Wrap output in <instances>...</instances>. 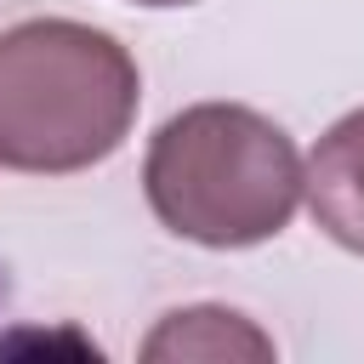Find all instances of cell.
Segmentation results:
<instances>
[{
    "label": "cell",
    "mask_w": 364,
    "mask_h": 364,
    "mask_svg": "<svg viewBox=\"0 0 364 364\" xmlns=\"http://www.w3.org/2000/svg\"><path fill=\"white\" fill-rule=\"evenodd\" d=\"M136 57L91 23L28 17L0 34V165L34 176L91 171L131 136Z\"/></svg>",
    "instance_id": "obj_1"
},
{
    "label": "cell",
    "mask_w": 364,
    "mask_h": 364,
    "mask_svg": "<svg viewBox=\"0 0 364 364\" xmlns=\"http://www.w3.org/2000/svg\"><path fill=\"white\" fill-rule=\"evenodd\" d=\"M142 193L176 239L250 250L290 228L301 205V154L284 125L245 102H193L154 131Z\"/></svg>",
    "instance_id": "obj_2"
},
{
    "label": "cell",
    "mask_w": 364,
    "mask_h": 364,
    "mask_svg": "<svg viewBox=\"0 0 364 364\" xmlns=\"http://www.w3.org/2000/svg\"><path fill=\"white\" fill-rule=\"evenodd\" d=\"M313 222L353 256H364V108L341 114L301 165Z\"/></svg>",
    "instance_id": "obj_3"
},
{
    "label": "cell",
    "mask_w": 364,
    "mask_h": 364,
    "mask_svg": "<svg viewBox=\"0 0 364 364\" xmlns=\"http://www.w3.org/2000/svg\"><path fill=\"white\" fill-rule=\"evenodd\" d=\"M142 358H273V336H262L245 313L233 307H176L159 318V330L142 341Z\"/></svg>",
    "instance_id": "obj_4"
},
{
    "label": "cell",
    "mask_w": 364,
    "mask_h": 364,
    "mask_svg": "<svg viewBox=\"0 0 364 364\" xmlns=\"http://www.w3.org/2000/svg\"><path fill=\"white\" fill-rule=\"evenodd\" d=\"M131 6H154V11H165V6H193V0H131Z\"/></svg>",
    "instance_id": "obj_5"
}]
</instances>
